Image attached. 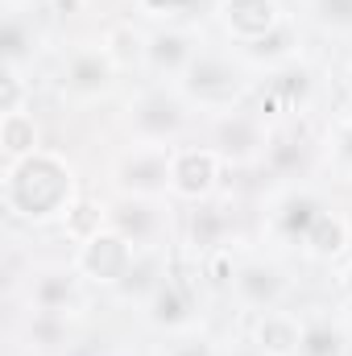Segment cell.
Returning <instances> with one entry per match:
<instances>
[{
    "label": "cell",
    "mask_w": 352,
    "mask_h": 356,
    "mask_svg": "<svg viewBox=\"0 0 352 356\" xmlns=\"http://www.w3.org/2000/svg\"><path fill=\"white\" fill-rule=\"evenodd\" d=\"M265 145H269V120L262 112H253L249 104L224 116H211V149L228 162V166H249L262 162Z\"/></svg>",
    "instance_id": "cell-10"
},
{
    "label": "cell",
    "mask_w": 352,
    "mask_h": 356,
    "mask_svg": "<svg viewBox=\"0 0 352 356\" xmlns=\"http://www.w3.org/2000/svg\"><path fill=\"white\" fill-rule=\"evenodd\" d=\"M298 46H303V38H298L294 21H286V25H282V29H273L269 38L253 42V46H237V50H241V58H245L257 75H265V71H273V67H286V63L303 58V54H298Z\"/></svg>",
    "instance_id": "cell-21"
},
{
    "label": "cell",
    "mask_w": 352,
    "mask_h": 356,
    "mask_svg": "<svg viewBox=\"0 0 352 356\" xmlns=\"http://www.w3.org/2000/svg\"><path fill=\"white\" fill-rule=\"evenodd\" d=\"M99 46L108 50V58L116 63V71L120 75H145V46H150V29H141V25H133V21H116L104 38H99Z\"/></svg>",
    "instance_id": "cell-20"
},
{
    "label": "cell",
    "mask_w": 352,
    "mask_h": 356,
    "mask_svg": "<svg viewBox=\"0 0 352 356\" xmlns=\"http://www.w3.org/2000/svg\"><path fill=\"white\" fill-rule=\"evenodd\" d=\"M50 4H54V13H58V17H71V13H79V8H83V0H50Z\"/></svg>",
    "instance_id": "cell-32"
},
{
    "label": "cell",
    "mask_w": 352,
    "mask_h": 356,
    "mask_svg": "<svg viewBox=\"0 0 352 356\" xmlns=\"http://www.w3.org/2000/svg\"><path fill=\"white\" fill-rule=\"evenodd\" d=\"M340 290H344V298L352 302V257L340 266Z\"/></svg>",
    "instance_id": "cell-33"
},
{
    "label": "cell",
    "mask_w": 352,
    "mask_h": 356,
    "mask_svg": "<svg viewBox=\"0 0 352 356\" xmlns=\"http://www.w3.org/2000/svg\"><path fill=\"white\" fill-rule=\"evenodd\" d=\"M328 158L336 162V170L352 178V116L336 120V129L328 133Z\"/></svg>",
    "instance_id": "cell-30"
},
{
    "label": "cell",
    "mask_w": 352,
    "mask_h": 356,
    "mask_svg": "<svg viewBox=\"0 0 352 356\" xmlns=\"http://www.w3.org/2000/svg\"><path fill=\"white\" fill-rule=\"evenodd\" d=\"M328 207H332V203H328L315 186H303V182L282 186V191L265 203V241H269L273 249L303 253L311 228L319 224V216H323Z\"/></svg>",
    "instance_id": "cell-5"
},
{
    "label": "cell",
    "mask_w": 352,
    "mask_h": 356,
    "mask_svg": "<svg viewBox=\"0 0 352 356\" xmlns=\"http://www.w3.org/2000/svg\"><path fill=\"white\" fill-rule=\"evenodd\" d=\"M307 158H311V141L294 129V120L269 124V145H265L262 166H269L278 178H298L307 170Z\"/></svg>",
    "instance_id": "cell-17"
},
{
    "label": "cell",
    "mask_w": 352,
    "mask_h": 356,
    "mask_svg": "<svg viewBox=\"0 0 352 356\" xmlns=\"http://www.w3.org/2000/svg\"><path fill=\"white\" fill-rule=\"evenodd\" d=\"M133 8L145 13L150 21L178 25V21H186L191 13H199V0H133Z\"/></svg>",
    "instance_id": "cell-28"
},
{
    "label": "cell",
    "mask_w": 352,
    "mask_h": 356,
    "mask_svg": "<svg viewBox=\"0 0 352 356\" xmlns=\"http://www.w3.org/2000/svg\"><path fill=\"white\" fill-rule=\"evenodd\" d=\"M224 348L207 336V332H182V336H166V348L162 356H220Z\"/></svg>",
    "instance_id": "cell-29"
},
{
    "label": "cell",
    "mask_w": 352,
    "mask_h": 356,
    "mask_svg": "<svg viewBox=\"0 0 352 356\" xmlns=\"http://www.w3.org/2000/svg\"><path fill=\"white\" fill-rule=\"evenodd\" d=\"M249 340H253L265 356H298L303 319H298L294 311H265V315H253Z\"/></svg>",
    "instance_id": "cell-18"
},
{
    "label": "cell",
    "mask_w": 352,
    "mask_h": 356,
    "mask_svg": "<svg viewBox=\"0 0 352 356\" xmlns=\"http://www.w3.org/2000/svg\"><path fill=\"white\" fill-rule=\"evenodd\" d=\"M137 261H141L137 245H129V241H125L120 232H112V228H104L99 236L75 245V257H71V266L79 269V277H83L88 286H99V290H120V286L133 277Z\"/></svg>",
    "instance_id": "cell-7"
},
{
    "label": "cell",
    "mask_w": 352,
    "mask_h": 356,
    "mask_svg": "<svg viewBox=\"0 0 352 356\" xmlns=\"http://www.w3.org/2000/svg\"><path fill=\"white\" fill-rule=\"evenodd\" d=\"M298 356H352L349 327L336 315H311V319H303Z\"/></svg>",
    "instance_id": "cell-23"
},
{
    "label": "cell",
    "mask_w": 352,
    "mask_h": 356,
    "mask_svg": "<svg viewBox=\"0 0 352 356\" xmlns=\"http://www.w3.org/2000/svg\"><path fill=\"white\" fill-rule=\"evenodd\" d=\"M232 298L249 311V315H265V311H282L294 282L286 266L273 253H241L237 273H232Z\"/></svg>",
    "instance_id": "cell-6"
},
{
    "label": "cell",
    "mask_w": 352,
    "mask_h": 356,
    "mask_svg": "<svg viewBox=\"0 0 352 356\" xmlns=\"http://www.w3.org/2000/svg\"><path fill=\"white\" fill-rule=\"evenodd\" d=\"M83 277L75 266H46L29 277V311L33 315H54L67 319L83 307Z\"/></svg>",
    "instance_id": "cell-15"
},
{
    "label": "cell",
    "mask_w": 352,
    "mask_h": 356,
    "mask_svg": "<svg viewBox=\"0 0 352 356\" xmlns=\"http://www.w3.org/2000/svg\"><path fill=\"white\" fill-rule=\"evenodd\" d=\"M0 199H4V211L29 228L63 224V216L79 199V178L63 154L42 145L38 154H29L21 162H4Z\"/></svg>",
    "instance_id": "cell-1"
},
{
    "label": "cell",
    "mask_w": 352,
    "mask_h": 356,
    "mask_svg": "<svg viewBox=\"0 0 352 356\" xmlns=\"http://www.w3.org/2000/svg\"><path fill=\"white\" fill-rule=\"evenodd\" d=\"M38 149H42V129H38L33 112L0 116V154H4V162H21Z\"/></svg>",
    "instance_id": "cell-24"
},
{
    "label": "cell",
    "mask_w": 352,
    "mask_h": 356,
    "mask_svg": "<svg viewBox=\"0 0 352 356\" xmlns=\"http://www.w3.org/2000/svg\"><path fill=\"white\" fill-rule=\"evenodd\" d=\"M175 88L199 116H224L253 99L257 71L241 58V50H207L203 46Z\"/></svg>",
    "instance_id": "cell-2"
},
{
    "label": "cell",
    "mask_w": 352,
    "mask_h": 356,
    "mask_svg": "<svg viewBox=\"0 0 352 356\" xmlns=\"http://www.w3.org/2000/svg\"><path fill=\"white\" fill-rule=\"evenodd\" d=\"M120 83V71L116 63L108 58V50L99 42L91 46H75L67 58H63V88L71 99L79 104H95V99H108Z\"/></svg>",
    "instance_id": "cell-12"
},
{
    "label": "cell",
    "mask_w": 352,
    "mask_h": 356,
    "mask_svg": "<svg viewBox=\"0 0 352 356\" xmlns=\"http://www.w3.org/2000/svg\"><path fill=\"white\" fill-rule=\"evenodd\" d=\"M104 228H108V203L88 199V195H79L75 207L63 216V232H67L71 245H83V241H91V236H99Z\"/></svg>",
    "instance_id": "cell-25"
},
{
    "label": "cell",
    "mask_w": 352,
    "mask_h": 356,
    "mask_svg": "<svg viewBox=\"0 0 352 356\" xmlns=\"http://www.w3.org/2000/svg\"><path fill=\"white\" fill-rule=\"evenodd\" d=\"M203 42L191 25H158L150 29V46H145V75L154 83H178L182 71L199 58Z\"/></svg>",
    "instance_id": "cell-14"
},
{
    "label": "cell",
    "mask_w": 352,
    "mask_h": 356,
    "mask_svg": "<svg viewBox=\"0 0 352 356\" xmlns=\"http://www.w3.org/2000/svg\"><path fill=\"white\" fill-rule=\"evenodd\" d=\"M319 95V75L307 58H294L286 67H273L257 75V88H253V99L249 108L262 112L269 124H282V120H298Z\"/></svg>",
    "instance_id": "cell-4"
},
{
    "label": "cell",
    "mask_w": 352,
    "mask_h": 356,
    "mask_svg": "<svg viewBox=\"0 0 352 356\" xmlns=\"http://www.w3.org/2000/svg\"><path fill=\"white\" fill-rule=\"evenodd\" d=\"M108 228L120 232L137 253H158L166 245L170 228V203L166 199H137V195H116L108 199Z\"/></svg>",
    "instance_id": "cell-8"
},
{
    "label": "cell",
    "mask_w": 352,
    "mask_h": 356,
    "mask_svg": "<svg viewBox=\"0 0 352 356\" xmlns=\"http://www.w3.org/2000/svg\"><path fill=\"white\" fill-rule=\"evenodd\" d=\"M191 253H211V249H224L232 245V216H228V203H216L203 199V203H191V216H186V241H182Z\"/></svg>",
    "instance_id": "cell-16"
},
{
    "label": "cell",
    "mask_w": 352,
    "mask_h": 356,
    "mask_svg": "<svg viewBox=\"0 0 352 356\" xmlns=\"http://www.w3.org/2000/svg\"><path fill=\"white\" fill-rule=\"evenodd\" d=\"M220 356H265L253 340H245V344H224V353Z\"/></svg>",
    "instance_id": "cell-31"
},
{
    "label": "cell",
    "mask_w": 352,
    "mask_h": 356,
    "mask_svg": "<svg viewBox=\"0 0 352 356\" xmlns=\"http://www.w3.org/2000/svg\"><path fill=\"white\" fill-rule=\"evenodd\" d=\"M29 95H33L29 71L0 63V116H8V112H29Z\"/></svg>",
    "instance_id": "cell-27"
},
{
    "label": "cell",
    "mask_w": 352,
    "mask_h": 356,
    "mask_svg": "<svg viewBox=\"0 0 352 356\" xmlns=\"http://www.w3.org/2000/svg\"><path fill=\"white\" fill-rule=\"evenodd\" d=\"M286 21L290 17L282 0H216V25L232 46H253L273 29H282Z\"/></svg>",
    "instance_id": "cell-13"
},
{
    "label": "cell",
    "mask_w": 352,
    "mask_h": 356,
    "mask_svg": "<svg viewBox=\"0 0 352 356\" xmlns=\"http://www.w3.org/2000/svg\"><path fill=\"white\" fill-rule=\"evenodd\" d=\"M352 245V224L344 211H336V207H328L323 216H319V224L311 228V236H307V245H303V257L307 261H319V266H332V261H340L344 253H349Z\"/></svg>",
    "instance_id": "cell-19"
},
{
    "label": "cell",
    "mask_w": 352,
    "mask_h": 356,
    "mask_svg": "<svg viewBox=\"0 0 352 356\" xmlns=\"http://www.w3.org/2000/svg\"><path fill=\"white\" fill-rule=\"evenodd\" d=\"M195 108L182 99V91L175 83H145L129 104H125V129L129 141L141 145H170L186 137V129L195 124Z\"/></svg>",
    "instance_id": "cell-3"
},
{
    "label": "cell",
    "mask_w": 352,
    "mask_h": 356,
    "mask_svg": "<svg viewBox=\"0 0 352 356\" xmlns=\"http://www.w3.org/2000/svg\"><path fill=\"white\" fill-rule=\"evenodd\" d=\"M33 54H38V29H33V21L25 17V8H4V25H0V63L29 71Z\"/></svg>",
    "instance_id": "cell-22"
},
{
    "label": "cell",
    "mask_w": 352,
    "mask_h": 356,
    "mask_svg": "<svg viewBox=\"0 0 352 356\" xmlns=\"http://www.w3.org/2000/svg\"><path fill=\"white\" fill-rule=\"evenodd\" d=\"M344 91H349V99H352V63H349V71H344Z\"/></svg>",
    "instance_id": "cell-34"
},
{
    "label": "cell",
    "mask_w": 352,
    "mask_h": 356,
    "mask_svg": "<svg viewBox=\"0 0 352 356\" xmlns=\"http://www.w3.org/2000/svg\"><path fill=\"white\" fill-rule=\"evenodd\" d=\"M120 356H145V353H120Z\"/></svg>",
    "instance_id": "cell-36"
},
{
    "label": "cell",
    "mask_w": 352,
    "mask_h": 356,
    "mask_svg": "<svg viewBox=\"0 0 352 356\" xmlns=\"http://www.w3.org/2000/svg\"><path fill=\"white\" fill-rule=\"evenodd\" d=\"M29 0H4V8H25Z\"/></svg>",
    "instance_id": "cell-35"
},
{
    "label": "cell",
    "mask_w": 352,
    "mask_h": 356,
    "mask_svg": "<svg viewBox=\"0 0 352 356\" xmlns=\"http://www.w3.org/2000/svg\"><path fill=\"white\" fill-rule=\"evenodd\" d=\"M307 17L332 38H352V0H307Z\"/></svg>",
    "instance_id": "cell-26"
},
{
    "label": "cell",
    "mask_w": 352,
    "mask_h": 356,
    "mask_svg": "<svg viewBox=\"0 0 352 356\" xmlns=\"http://www.w3.org/2000/svg\"><path fill=\"white\" fill-rule=\"evenodd\" d=\"M224 158L211 145H175L170 154V195L182 203H203L220 195L224 182Z\"/></svg>",
    "instance_id": "cell-11"
},
{
    "label": "cell",
    "mask_w": 352,
    "mask_h": 356,
    "mask_svg": "<svg viewBox=\"0 0 352 356\" xmlns=\"http://www.w3.org/2000/svg\"><path fill=\"white\" fill-rule=\"evenodd\" d=\"M170 145H141L129 141V149L116 158L112 182L116 195H137V199H166L170 195Z\"/></svg>",
    "instance_id": "cell-9"
}]
</instances>
